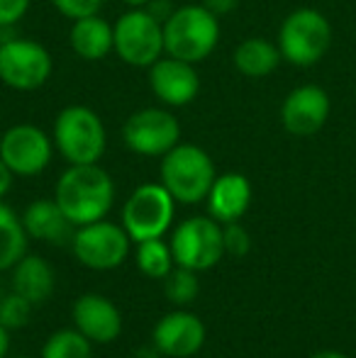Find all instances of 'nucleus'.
<instances>
[{"label": "nucleus", "instance_id": "1", "mask_svg": "<svg viewBox=\"0 0 356 358\" xmlns=\"http://www.w3.org/2000/svg\"><path fill=\"white\" fill-rule=\"evenodd\" d=\"M54 200L73 227L105 220L115 203V183L98 164L69 166L57 180Z\"/></svg>", "mask_w": 356, "mask_h": 358}, {"label": "nucleus", "instance_id": "2", "mask_svg": "<svg viewBox=\"0 0 356 358\" xmlns=\"http://www.w3.org/2000/svg\"><path fill=\"white\" fill-rule=\"evenodd\" d=\"M220 42L218 15L203 3L180 5L164 20V52L188 64H200Z\"/></svg>", "mask_w": 356, "mask_h": 358}, {"label": "nucleus", "instance_id": "3", "mask_svg": "<svg viewBox=\"0 0 356 358\" xmlns=\"http://www.w3.org/2000/svg\"><path fill=\"white\" fill-rule=\"evenodd\" d=\"M218 171L205 149L195 144H176L162 156V185L176 203L195 205L208 198Z\"/></svg>", "mask_w": 356, "mask_h": 358}, {"label": "nucleus", "instance_id": "4", "mask_svg": "<svg viewBox=\"0 0 356 358\" xmlns=\"http://www.w3.org/2000/svg\"><path fill=\"white\" fill-rule=\"evenodd\" d=\"M57 151L69 161L76 164H98L108 146V132L95 110L86 105H69L54 120L52 132Z\"/></svg>", "mask_w": 356, "mask_h": 358}, {"label": "nucleus", "instance_id": "5", "mask_svg": "<svg viewBox=\"0 0 356 358\" xmlns=\"http://www.w3.org/2000/svg\"><path fill=\"white\" fill-rule=\"evenodd\" d=\"M329 44H332L329 20L313 8L293 10L278 29L280 57L298 69L315 66L327 54Z\"/></svg>", "mask_w": 356, "mask_h": 358}, {"label": "nucleus", "instance_id": "6", "mask_svg": "<svg viewBox=\"0 0 356 358\" xmlns=\"http://www.w3.org/2000/svg\"><path fill=\"white\" fill-rule=\"evenodd\" d=\"M115 29L113 52L134 69H149L164 57V22L147 8H129L120 15Z\"/></svg>", "mask_w": 356, "mask_h": 358}, {"label": "nucleus", "instance_id": "7", "mask_svg": "<svg viewBox=\"0 0 356 358\" xmlns=\"http://www.w3.org/2000/svg\"><path fill=\"white\" fill-rule=\"evenodd\" d=\"M176 200L162 183H144L122 208V227L132 241L162 239L173 224Z\"/></svg>", "mask_w": 356, "mask_h": 358}, {"label": "nucleus", "instance_id": "8", "mask_svg": "<svg viewBox=\"0 0 356 358\" xmlns=\"http://www.w3.org/2000/svg\"><path fill=\"white\" fill-rule=\"evenodd\" d=\"M54 71L52 54L44 44L24 37L0 42V80L20 93L42 88Z\"/></svg>", "mask_w": 356, "mask_h": 358}, {"label": "nucleus", "instance_id": "9", "mask_svg": "<svg viewBox=\"0 0 356 358\" xmlns=\"http://www.w3.org/2000/svg\"><path fill=\"white\" fill-rule=\"evenodd\" d=\"M169 246L176 266L190 268L195 273L208 271L225 256L222 224L213 217H188L173 229Z\"/></svg>", "mask_w": 356, "mask_h": 358}, {"label": "nucleus", "instance_id": "10", "mask_svg": "<svg viewBox=\"0 0 356 358\" xmlns=\"http://www.w3.org/2000/svg\"><path fill=\"white\" fill-rule=\"evenodd\" d=\"M129 234L122 224L113 222H90L78 227L73 234V256L90 271H113L129 256Z\"/></svg>", "mask_w": 356, "mask_h": 358}, {"label": "nucleus", "instance_id": "11", "mask_svg": "<svg viewBox=\"0 0 356 358\" xmlns=\"http://www.w3.org/2000/svg\"><path fill=\"white\" fill-rule=\"evenodd\" d=\"M122 142L139 156H164L180 142V124L166 108H144L122 124Z\"/></svg>", "mask_w": 356, "mask_h": 358}, {"label": "nucleus", "instance_id": "12", "mask_svg": "<svg viewBox=\"0 0 356 358\" xmlns=\"http://www.w3.org/2000/svg\"><path fill=\"white\" fill-rule=\"evenodd\" d=\"M54 156V139L37 124H13L0 137V159L15 176H39Z\"/></svg>", "mask_w": 356, "mask_h": 358}, {"label": "nucleus", "instance_id": "13", "mask_svg": "<svg viewBox=\"0 0 356 358\" xmlns=\"http://www.w3.org/2000/svg\"><path fill=\"white\" fill-rule=\"evenodd\" d=\"M329 117V95L320 85H298L280 105V124L293 137H313Z\"/></svg>", "mask_w": 356, "mask_h": 358}, {"label": "nucleus", "instance_id": "14", "mask_svg": "<svg viewBox=\"0 0 356 358\" xmlns=\"http://www.w3.org/2000/svg\"><path fill=\"white\" fill-rule=\"evenodd\" d=\"M149 88L166 108H185L198 95L200 76L195 71V64L164 54L149 66Z\"/></svg>", "mask_w": 356, "mask_h": 358}, {"label": "nucleus", "instance_id": "15", "mask_svg": "<svg viewBox=\"0 0 356 358\" xmlns=\"http://www.w3.org/2000/svg\"><path fill=\"white\" fill-rule=\"evenodd\" d=\"M152 344L169 358H190L205 344V324L188 310H173L157 322Z\"/></svg>", "mask_w": 356, "mask_h": 358}, {"label": "nucleus", "instance_id": "16", "mask_svg": "<svg viewBox=\"0 0 356 358\" xmlns=\"http://www.w3.org/2000/svg\"><path fill=\"white\" fill-rule=\"evenodd\" d=\"M73 324L93 344H110L122 334V315L113 300L98 292H86L73 302Z\"/></svg>", "mask_w": 356, "mask_h": 358}, {"label": "nucleus", "instance_id": "17", "mask_svg": "<svg viewBox=\"0 0 356 358\" xmlns=\"http://www.w3.org/2000/svg\"><path fill=\"white\" fill-rule=\"evenodd\" d=\"M252 183L244 173H222L208 193V213L220 224L239 222L252 205Z\"/></svg>", "mask_w": 356, "mask_h": 358}, {"label": "nucleus", "instance_id": "18", "mask_svg": "<svg viewBox=\"0 0 356 358\" xmlns=\"http://www.w3.org/2000/svg\"><path fill=\"white\" fill-rule=\"evenodd\" d=\"M69 44H71L73 54L81 57L83 62H100L113 52L115 29L100 15L73 20L71 29H69Z\"/></svg>", "mask_w": 356, "mask_h": 358}, {"label": "nucleus", "instance_id": "19", "mask_svg": "<svg viewBox=\"0 0 356 358\" xmlns=\"http://www.w3.org/2000/svg\"><path fill=\"white\" fill-rule=\"evenodd\" d=\"M13 290L27 297L32 305H42L54 292V271L42 256H22L13 266Z\"/></svg>", "mask_w": 356, "mask_h": 358}, {"label": "nucleus", "instance_id": "20", "mask_svg": "<svg viewBox=\"0 0 356 358\" xmlns=\"http://www.w3.org/2000/svg\"><path fill=\"white\" fill-rule=\"evenodd\" d=\"M22 224L32 239L39 241H64L71 229L69 217L62 213L57 200H34L22 215Z\"/></svg>", "mask_w": 356, "mask_h": 358}, {"label": "nucleus", "instance_id": "21", "mask_svg": "<svg viewBox=\"0 0 356 358\" xmlns=\"http://www.w3.org/2000/svg\"><path fill=\"white\" fill-rule=\"evenodd\" d=\"M280 49L278 44L269 42L264 37H249L237 44L232 54L234 69L247 78H264L273 73L280 64Z\"/></svg>", "mask_w": 356, "mask_h": 358}, {"label": "nucleus", "instance_id": "22", "mask_svg": "<svg viewBox=\"0 0 356 358\" xmlns=\"http://www.w3.org/2000/svg\"><path fill=\"white\" fill-rule=\"evenodd\" d=\"M27 229L22 217H17L0 200V271H8L17 264L27 251Z\"/></svg>", "mask_w": 356, "mask_h": 358}, {"label": "nucleus", "instance_id": "23", "mask_svg": "<svg viewBox=\"0 0 356 358\" xmlns=\"http://www.w3.org/2000/svg\"><path fill=\"white\" fill-rule=\"evenodd\" d=\"M42 358H93V341L78 329H59L47 339Z\"/></svg>", "mask_w": 356, "mask_h": 358}, {"label": "nucleus", "instance_id": "24", "mask_svg": "<svg viewBox=\"0 0 356 358\" xmlns=\"http://www.w3.org/2000/svg\"><path fill=\"white\" fill-rule=\"evenodd\" d=\"M173 254L171 246L164 244L162 239H147L139 241L137 246V266L147 278H166L173 268Z\"/></svg>", "mask_w": 356, "mask_h": 358}, {"label": "nucleus", "instance_id": "25", "mask_svg": "<svg viewBox=\"0 0 356 358\" xmlns=\"http://www.w3.org/2000/svg\"><path fill=\"white\" fill-rule=\"evenodd\" d=\"M200 283H198V273L183 266L171 268V273L164 278V295L171 305H190V302L198 297Z\"/></svg>", "mask_w": 356, "mask_h": 358}, {"label": "nucleus", "instance_id": "26", "mask_svg": "<svg viewBox=\"0 0 356 358\" xmlns=\"http://www.w3.org/2000/svg\"><path fill=\"white\" fill-rule=\"evenodd\" d=\"M32 302L27 297L17 295V292H10L0 300V324L5 329H22L27 327L29 317H32Z\"/></svg>", "mask_w": 356, "mask_h": 358}, {"label": "nucleus", "instance_id": "27", "mask_svg": "<svg viewBox=\"0 0 356 358\" xmlns=\"http://www.w3.org/2000/svg\"><path fill=\"white\" fill-rule=\"evenodd\" d=\"M222 244L225 254L242 259V256H247L252 251V236L239 222H229V224H222Z\"/></svg>", "mask_w": 356, "mask_h": 358}, {"label": "nucleus", "instance_id": "28", "mask_svg": "<svg viewBox=\"0 0 356 358\" xmlns=\"http://www.w3.org/2000/svg\"><path fill=\"white\" fill-rule=\"evenodd\" d=\"M52 5L69 20H81L98 15L100 8L105 5V0H52Z\"/></svg>", "mask_w": 356, "mask_h": 358}, {"label": "nucleus", "instance_id": "29", "mask_svg": "<svg viewBox=\"0 0 356 358\" xmlns=\"http://www.w3.org/2000/svg\"><path fill=\"white\" fill-rule=\"evenodd\" d=\"M32 0H0V27H13L27 15Z\"/></svg>", "mask_w": 356, "mask_h": 358}, {"label": "nucleus", "instance_id": "30", "mask_svg": "<svg viewBox=\"0 0 356 358\" xmlns=\"http://www.w3.org/2000/svg\"><path fill=\"white\" fill-rule=\"evenodd\" d=\"M203 5L210 10V13H215L220 17V15L232 13V10L239 5V0H203Z\"/></svg>", "mask_w": 356, "mask_h": 358}, {"label": "nucleus", "instance_id": "31", "mask_svg": "<svg viewBox=\"0 0 356 358\" xmlns=\"http://www.w3.org/2000/svg\"><path fill=\"white\" fill-rule=\"evenodd\" d=\"M13 178H15V173L8 169V164L0 159V200H3L5 195H8V190L13 188Z\"/></svg>", "mask_w": 356, "mask_h": 358}, {"label": "nucleus", "instance_id": "32", "mask_svg": "<svg viewBox=\"0 0 356 358\" xmlns=\"http://www.w3.org/2000/svg\"><path fill=\"white\" fill-rule=\"evenodd\" d=\"M8 349H10V329H5L0 324V358L8 356Z\"/></svg>", "mask_w": 356, "mask_h": 358}, {"label": "nucleus", "instance_id": "33", "mask_svg": "<svg viewBox=\"0 0 356 358\" xmlns=\"http://www.w3.org/2000/svg\"><path fill=\"white\" fill-rule=\"evenodd\" d=\"M162 356L164 354L154 344L152 346H144V349H139L137 354H134V358H162Z\"/></svg>", "mask_w": 356, "mask_h": 358}, {"label": "nucleus", "instance_id": "34", "mask_svg": "<svg viewBox=\"0 0 356 358\" xmlns=\"http://www.w3.org/2000/svg\"><path fill=\"white\" fill-rule=\"evenodd\" d=\"M310 358H349V356L339 354V351H318V354H313Z\"/></svg>", "mask_w": 356, "mask_h": 358}, {"label": "nucleus", "instance_id": "35", "mask_svg": "<svg viewBox=\"0 0 356 358\" xmlns=\"http://www.w3.org/2000/svg\"><path fill=\"white\" fill-rule=\"evenodd\" d=\"M127 8H147L149 5V0H122Z\"/></svg>", "mask_w": 356, "mask_h": 358}, {"label": "nucleus", "instance_id": "36", "mask_svg": "<svg viewBox=\"0 0 356 358\" xmlns=\"http://www.w3.org/2000/svg\"><path fill=\"white\" fill-rule=\"evenodd\" d=\"M15 358H32V356H15Z\"/></svg>", "mask_w": 356, "mask_h": 358}]
</instances>
